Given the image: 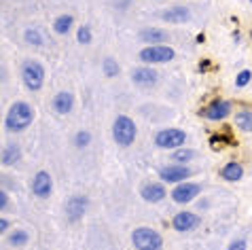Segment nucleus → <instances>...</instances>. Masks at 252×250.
I'll list each match as a JSON object with an SVG mask.
<instances>
[{
  "mask_svg": "<svg viewBox=\"0 0 252 250\" xmlns=\"http://www.w3.org/2000/svg\"><path fill=\"white\" fill-rule=\"evenodd\" d=\"M74 106V95L70 92H60L58 95L53 98V108L58 115H68Z\"/></svg>",
  "mask_w": 252,
  "mask_h": 250,
  "instance_id": "nucleus-15",
  "label": "nucleus"
},
{
  "mask_svg": "<svg viewBox=\"0 0 252 250\" xmlns=\"http://www.w3.org/2000/svg\"><path fill=\"white\" fill-rule=\"evenodd\" d=\"M87 208H89V199L85 195L70 197L68 204H66V217H68V220H72V223H74V220H81L83 217H85Z\"/></svg>",
  "mask_w": 252,
  "mask_h": 250,
  "instance_id": "nucleus-9",
  "label": "nucleus"
},
{
  "mask_svg": "<svg viewBox=\"0 0 252 250\" xmlns=\"http://www.w3.org/2000/svg\"><path fill=\"white\" fill-rule=\"evenodd\" d=\"M159 17L167 24H185V22H189V17H191V11L183 4H176V6H170V9L161 11Z\"/></svg>",
  "mask_w": 252,
  "mask_h": 250,
  "instance_id": "nucleus-11",
  "label": "nucleus"
},
{
  "mask_svg": "<svg viewBox=\"0 0 252 250\" xmlns=\"http://www.w3.org/2000/svg\"><path fill=\"white\" fill-rule=\"evenodd\" d=\"M6 227H9V220H6V219H0V231H6Z\"/></svg>",
  "mask_w": 252,
  "mask_h": 250,
  "instance_id": "nucleus-31",
  "label": "nucleus"
},
{
  "mask_svg": "<svg viewBox=\"0 0 252 250\" xmlns=\"http://www.w3.org/2000/svg\"><path fill=\"white\" fill-rule=\"evenodd\" d=\"M32 119H34V110H32L30 104L15 102V104H11L9 113L4 117V127L9 131H13V134H17V131H24V129L30 127Z\"/></svg>",
  "mask_w": 252,
  "mask_h": 250,
  "instance_id": "nucleus-1",
  "label": "nucleus"
},
{
  "mask_svg": "<svg viewBox=\"0 0 252 250\" xmlns=\"http://www.w3.org/2000/svg\"><path fill=\"white\" fill-rule=\"evenodd\" d=\"M24 38H26V43H28V45H32V47H40V45L45 43L43 34H40L38 30H32V28L24 32Z\"/></svg>",
  "mask_w": 252,
  "mask_h": 250,
  "instance_id": "nucleus-22",
  "label": "nucleus"
},
{
  "mask_svg": "<svg viewBox=\"0 0 252 250\" xmlns=\"http://www.w3.org/2000/svg\"><path fill=\"white\" fill-rule=\"evenodd\" d=\"M199 225V217L193 212H178L176 217H174L172 220V227L176 229V231H191V229H195Z\"/></svg>",
  "mask_w": 252,
  "mask_h": 250,
  "instance_id": "nucleus-12",
  "label": "nucleus"
},
{
  "mask_svg": "<svg viewBox=\"0 0 252 250\" xmlns=\"http://www.w3.org/2000/svg\"><path fill=\"white\" fill-rule=\"evenodd\" d=\"M222 178L225 180H229V183H237V180L242 178V174H244V168L237 161H231V163H227L225 168H222Z\"/></svg>",
  "mask_w": 252,
  "mask_h": 250,
  "instance_id": "nucleus-18",
  "label": "nucleus"
},
{
  "mask_svg": "<svg viewBox=\"0 0 252 250\" xmlns=\"http://www.w3.org/2000/svg\"><path fill=\"white\" fill-rule=\"evenodd\" d=\"M89 142H92V134H89V131H79V134L74 136V144L79 149H85Z\"/></svg>",
  "mask_w": 252,
  "mask_h": 250,
  "instance_id": "nucleus-26",
  "label": "nucleus"
},
{
  "mask_svg": "<svg viewBox=\"0 0 252 250\" xmlns=\"http://www.w3.org/2000/svg\"><path fill=\"white\" fill-rule=\"evenodd\" d=\"M191 172L193 170H189L187 165H165V168H161L159 170V178L163 180V183H174V185H178V183H185V180L191 176Z\"/></svg>",
  "mask_w": 252,
  "mask_h": 250,
  "instance_id": "nucleus-8",
  "label": "nucleus"
},
{
  "mask_svg": "<svg viewBox=\"0 0 252 250\" xmlns=\"http://www.w3.org/2000/svg\"><path fill=\"white\" fill-rule=\"evenodd\" d=\"M9 244L11 246H15V248H19V246H26L28 244V233L26 231H13L11 235H9Z\"/></svg>",
  "mask_w": 252,
  "mask_h": 250,
  "instance_id": "nucleus-23",
  "label": "nucleus"
},
{
  "mask_svg": "<svg viewBox=\"0 0 252 250\" xmlns=\"http://www.w3.org/2000/svg\"><path fill=\"white\" fill-rule=\"evenodd\" d=\"M22 76H24L26 87L30 89V92H38L45 81V68L36 60H26L22 66Z\"/></svg>",
  "mask_w": 252,
  "mask_h": 250,
  "instance_id": "nucleus-4",
  "label": "nucleus"
},
{
  "mask_svg": "<svg viewBox=\"0 0 252 250\" xmlns=\"http://www.w3.org/2000/svg\"><path fill=\"white\" fill-rule=\"evenodd\" d=\"M229 110H231V104L227 100H214L210 104V108L206 110V117L210 121H220L229 115Z\"/></svg>",
  "mask_w": 252,
  "mask_h": 250,
  "instance_id": "nucleus-14",
  "label": "nucleus"
},
{
  "mask_svg": "<svg viewBox=\"0 0 252 250\" xmlns=\"http://www.w3.org/2000/svg\"><path fill=\"white\" fill-rule=\"evenodd\" d=\"M113 136H115V142L119 147H129V144L136 140V123L125 115L117 117L115 125H113Z\"/></svg>",
  "mask_w": 252,
  "mask_h": 250,
  "instance_id": "nucleus-3",
  "label": "nucleus"
},
{
  "mask_svg": "<svg viewBox=\"0 0 252 250\" xmlns=\"http://www.w3.org/2000/svg\"><path fill=\"white\" fill-rule=\"evenodd\" d=\"M250 79H252V72L250 70H242L240 74H237V79H235V85L244 87V85H248V83H250Z\"/></svg>",
  "mask_w": 252,
  "mask_h": 250,
  "instance_id": "nucleus-28",
  "label": "nucleus"
},
{
  "mask_svg": "<svg viewBox=\"0 0 252 250\" xmlns=\"http://www.w3.org/2000/svg\"><path fill=\"white\" fill-rule=\"evenodd\" d=\"M193 157H195V153L189 149H176V153H172V159L176 163H187V161H191Z\"/></svg>",
  "mask_w": 252,
  "mask_h": 250,
  "instance_id": "nucleus-24",
  "label": "nucleus"
},
{
  "mask_svg": "<svg viewBox=\"0 0 252 250\" xmlns=\"http://www.w3.org/2000/svg\"><path fill=\"white\" fill-rule=\"evenodd\" d=\"M140 38H142L144 43H151V45H163L167 34L163 30H157V28H144V30L140 32Z\"/></svg>",
  "mask_w": 252,
  "mask_h": 250,
  "instance_id": "nucleus-17",
  "label": "nucleus"
},
{
  "mask_svg": "<svg viewBox=\"0 0 252 250\" xmlns=\"http://www.w3.org/2000/svg\"><path fill=\"white\" fill-rule=\"evenodd\" d=\"M235 123L240 129L252 131V110H240V113L235 115Z\"/></svg>",
  "mask_w": 252,
  "mask_h": 250,
  "instance_id": "nucleus-21",
  "label": "nucleus"
},
{
  "mask_svg": "<svg viewBox=\"0 0 252 250\" xmlns=\"http://www.w3.org/2000/svg\"><path fill=\"white\" fill-rule=\"evenodd\" d=\"M199 191H201V187L197 183H178L172 191V199L176 204H189V201H193L199 195Z\"/></svg>",
  "mask_w": 252,
  "mask_h": 250,
  "instance_id": "nucleus-7",
  "label": "nucleus"
},
{
  "mask_svg": "<svg viewBox=\"0 0 252 250\" xmlns=\"http://www.w3.org/2000/svg\"><path fill=\"white\" fill-rule=\"evenodd\" d=\"M72 24H74V17L72 15H62V17L55 19L53 30L58 32V34H68L70 28H72Z\"/></svg>",
  "mask_w": 252,
  "mask_h": 250,
  "instance_id": "nucleus-20",
  "label": "nucleus"
},
{
  "mask_svg": "<svg viewBox=\"0 0 252 250\" xmlns=\"http://www.w3.org/2000/svg\"><path fill=\"white\" fill-rule=\"evenodd\" d=\"M6 201H9V199H6V193L2 191V193H0V208H2V210L6 208Z\"/></svg>",
  "mask_w": 252,
  "mask_h": 250,
  "instance_id": "nucleus-30",
  "label": "nucleus"
},
{
  "mask_svg": "<svg viewBox=\"0 0 252 250\" xmlns=\"http://www.w3.org/2000/svg\"><path fill=\"white\" fill-rule=\"evenodd\" d=\"M131 242H134L136 250H161L163 248L161 235L151 227H138L131 233Z\"/></svg>",
  "mask_w": 252,
  "mask_h": 250,
  "instance_id": "nucleus-2",
  "label": "nucleus"
},
{
  "mask_svg": "<svg viewBox=\"0 0 252 250\" xmlns=\"http://www.w3.org/2000/svg\"><path fill=\"white\" fill-rule=\"evenodd\" d=\"M140 195H142L144 201H151V204H155V201H161V199L165 197V189L159 183H151V185H144L142 187Z\"/></svg>",
  "mask_w": 252,
  "mask_h": 250,
  "instance_id": "nucleus-16",
  "label": "nucleus"
},
{
  "mask_svg": "<svg viewBox=\"0 0 252 250\" xmlns=\"http://www.w3.org/2000/svg\"><path fill=\"white\" fill-rule=\"evenodd\" d=\"M227 250H246V240H235V242H231Z\"/></svg>",
  "mask_w": 252,
  "mask_h": 250,
  "instance_id": "nucleus-29",
  "label": "nucleus"
},
{
  "mask_svg": "<svg viewBox=\"0 0 252 250\" xmlns=\"http://www.w3.org/2000/svg\"><path fill=\"white\" fill-rule=\"evenodd\" d=\"M157 79H159V74H157V70H153V68H136V70L131 72V81L140 87L155 85Z\"/></svg>",
  "mask_w": 252,
  "mask_h": 250,
  "instance_id": "nucleus-13",
  "label": "nucleus"
},
{
  "mask_svg": "<svg viewBox=\"0 0 252 250\" xmlns=\"http://www.w3.org/2000/svg\"><path fill=\"white\" fill-rule=\"evenodd\" d=\"M32 191H34V195L40 197V199H47L49 195H51L53 180H51V176H49V172H45V170L36 172V176H34V180H32Z\"/></svg>",
  "mask_w": 252,
  "mask_h": 250,
  "instance_id": "nucleus-10",
  "label": "nucleus"
},
{
  "mask_svg": "<svg viewBox=\"0 0 252 250\" xmlns=\"http://www.w3.org/2000/svg\"><path fill=\"white\" fill-rule=\"evenodd\" d=\"M102 66H104V74H106V76H117L119 74V64L113 58H106Z\"/></svg>",
  "mask_w": 252,
  "mask_h": 250,
  "instance_id": "nucleus-25",
  "label": "nucleus"
},
{
  "mask_svg": "<svg viewBox=\"0 0 252 250\" xmlns=\"http://www.w3.org/2000/svg\"><path fill=\"white\" fill-rule=\"evenodd\" d=\"M187 140V134L183 129H176V127H172V129H161L159 134L155 136V144L159 149H180L185 144Z\"/></svg>",
  "mask_w": 252,
  "mask_h": 250,
  "instance_id": "nucleus-6",
  "label": "nucleus"
},
{
  "mask_svg": "<svg viewBox=\"0 0 252 250\" xmlns=\"http://www.w3.org/2000/svg\"><path fill=\"white\" fill-rule=\"evenodd\" d=\"M19 157H22V153H19V144H6L2 149V165H13L19 161Z\"/></svg>",
  "mask_w": 252,
  "mask_h": 250,
  "instance_id": "nucleus-19",
  "label": "nucleus"
},
{
  "mask_svg": "<svg viewBox=\"0 0 252 250\" xmlns=\"http://www.w3.org/2000/svg\"><path fill=\"white\" fill-rule=\"evenodd\" d=\"M76 38H79V43H81V45L92 43V30H89L87 26H81V28H79V32H76Z\"/></svg>",
  "mask_w": 252,
  "mask_h": 250,
  "instance_id": "nucleus-27",
  "label": "nucleus"
},
{
  "mask_svg": "<svg viewBox=\"0 0 252 250\" xmlns=\"http://www.w3.org/2000/svg\"><path fill=\"white\" fill-rule=\"evenodd\" d=\"M176 51L167 45H149L140 51V60L146 62V64H165V62H172Z\"/></svg>",
  "mask_w": 252,
  "mask_h": 250,
  "instance_id": "nucleus-5",
  "label": "nucleus"
}]
</instances>
